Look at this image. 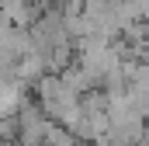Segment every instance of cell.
<instances>
[{"instance_id": "obj_1", "label": "cell", "mask_w": 149, "mask_h": 146, "mask_svg": "<svg viewBox=\"0 0 149 146\" xmlns=\"http://www.w3.org/2000/svg\"><path fill=\"white\" fill-rule=\"evenodd\" d=\"M45 143H49V146H80V139H76L66 125L49 122V129H45Z\"/></svg>"}]
</instances>
